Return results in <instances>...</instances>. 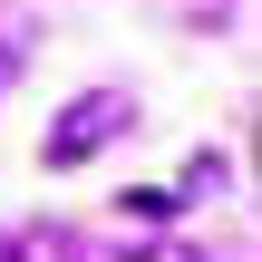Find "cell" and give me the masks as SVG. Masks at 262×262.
<instances>
[{
	"label": "cell",
	"instance_id": "6da1fadb",
	"mask_svg": "<svg viewBox=\"0 0 262 262\" xmlns=\"http://www.w3.org/2000/svg\"><path fill=\"white\" fill-rule=\"evenodd\" d=\"M126 117H136V107H126L117 88H88V97L49 126V146H39V156H49V165H88L97 146H117V136H126Z\"/></svg>",
	"mask_w": 262,
	"mask_h": 262
},
{
	"label": "cell",
	"instance_id": "7a4b0ae2",
	"mask_svg": "<svg viewBox=\"0 0 262 262\" xmlns=\"http://www.w3.org/2000/svg\"><path fill=\"white\" fill-rule=\"evenodd\" d=\"M0 262H68V233H39V224H19V233H0Z\"/></svg>",
	"mask_w": 262,
	"mask_h": 262
},
{
	"label": "cell",
	"instance_id": "3957f363",
	"mask_svg": "<svg viewBox=\"0 0 262 262\" xmlns=\"http://www.w3.org/2000/svg\"><path fill=\"white\" fill-rule=\"evenodd\" d=\"M117 204H126L136 224H165V214H175V185H136V194H117Z\"/></svg>",
	"mask_w": 262,
	"mask_h": 262
},
{
	"label": "cell",
	"instance_id": "277c9868",
	"mask_svg": "<svg viewBox=\"0 0 262 262\" xmlns=\"http://www.w3.org/2000/svg\"><path fill=\"white\" fill-rule=\"evenodd\" d=\"M126 262H214V253H194V243H136Z\"/></svg>",
	"mask_w": 262,
	"mask_h": 262
}]
</instances>
